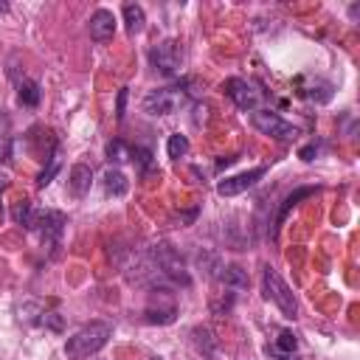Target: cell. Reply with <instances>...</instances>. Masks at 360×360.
Wrapping results in <instances>:
<instances>
[{
    "label": "cell",
    "mask_w": 360,
    "mask_h": 360,
    "mask_svg": "<svg viewBox=\"0 0 360 360\" xmlns=\"http://www.w3.org/2000/svg\"><path fill=\"white\" fill-rule=\"evenodd\" d=\"M110 335H112V323H107V321H90L87 326H82L79 332H73V335L68 338L65 354H68L70 360H84V357L101 352V349L107 346Z\"/></svg>",
    "instance_id": "6da1fadb"
},
{
    "label": "cell",
    "mask_w": 360,
    "mask_h": 360,
    "mask_svg": "<svg viewBox=\"0 0 360 360\" xmlns=\"http://www.w3.org/2000/svg\"><path fill=\"white\" fill-rule=\"evenodd\" d=\"M152 264H155V270H158L166 281H172V284H183V287L191 284V273H188L183 256H180L169 242H158V245H152Z\"/></svg>",
    "instance_id": "7a4b0ae2"
},
{
    "label": "cell",
    "mask_w": 360,
    "mask_h": 360,
    "mask_svg": "<svg viewBox=\"0 0 360 360\" xmlns=\"http://www.w3.org/2000/svg\"><path fill=\"white\" fill-rule=\"evenodd\" d=\"M262 292H264L267 301H273V304L278 307V312H281L284 318H295V315H298V301H295L292 290L287 287V281H284L270 264L262 270Z\"/></svg>",
    "instance_id": "3957f363"
},
{
    "label": "cell",
    "mask_w": 360,
    "mask_h": 360,
    "mask_svg": "<svg viewBox=\"0 0 360 360\" xmlns=\"http://www.w3.org/2000/svg\"><path fill=\"white\" fill-rule=\"evenodd\" d=\"M186 101H188V93L183 90V84L158 87V90H149V93H146V98H143V112H149V115H172V112H177Z\"/></svg>",
    "instance_id": "277c9868"
},
{
    "label": "cell",
    "mask_w": 360,
    "mask_h": 360,
    "mask_svg": "<svg viewBox=\"0 0 360 360\" xmlns=\"http://www.w3.org/2000/svg\"><path fill=\"white\" fill-rule=\"evenodd\" d=\"M65 225H68V217H65L62 211H53V208L37 211V208H34V217H31L28 231H34V233L42 239L45 248H53V245H59Z\"/></svg>",
    "instance_id": "5b68a950"
},
{
    "label": "cell",
    "mask_w": 360,
    "mask_h": 360,
    "mask_svg": "<svg viewBox=\"0 0 360 360\" xmlns=\"http://www.w3.org/2000/svg\"><path fill=\"white\" fill-rule=\"evenodd\" d=\"M250 124L262 132V135H270V138H276V141H295L298 135H301V129L295 127V124H290V121H284L281 115H276V112H270V110H253L250 112Z\"/></svg>",
    "instance_id": "8992f818"
},
{
    "label": "cell",
    "mask_w": 360,
    "mask_h": 360,
    "mask_svg": "<svg viewBox=\"0 0 360 360\" xmlns=\"http://www.w3.org/2000/svg\"><path fill=\"white\" fill-rule=\"evenodd\" d=\"M183 59H186V53H183V48H180L177 39H160V42L152 45V51H149L152 68L160 70L163 76H177L180 68H183Z\"/></svg>",
    "instance_id": "52a82bcc"
},
{
    "label": "cell",
    "mask_w": 360,
    "mask_h": 360,
    "mask_svg": "<svg viewBox=\"0 0 360 360\" xmlns=\"http://www.w3.org/2000/svg\"><path fill=\"white\" fill-rule=\"evenodd\" d=\"M143 315H146L149 323H158V326H166V323H172L177 318V304H174L172 290L166 284L152 287V298H149Z\"/></svg>",
    "instance_id": "ba28073f"
},
{
    "label": "cell",
    "mask_w": 360,
    "mask_h": 360,
    "mask_svg": "<svg viewBox=\"0 0 360 360\" xmlns=\"http://www.w3.org/2000/svg\"><path fill=\"white\" fill-rule=\"evenodd\" d=\"M222 90H225V96H228L239 110L253 112V110H259V104H262V90H259L253 82H248V79L231 76V79L222 82Z\"/></svg>",
    "instance_id": "9c48e42d"
},
{
    "label": "cell",
    "mask_w": 360,
    "mask_h": 360,
    "mask_svg": "<svg viewBox=\"0 0 360 360\" xmlns=\"http://www.w3.org/2000/svg\"><path fill=\"white\" fill-rule=\"evenodd\" d=\"M267 174V166H256V169H248V172H239L233 177H225L217 183V194L219 197H233V194H242L248 188H253L262 177Z\"/></svg>",
    "instance_id": "30bf717a"
},
{
    "label": "cell",
    "mask_w": 360,
    "mask_h": 360,
    "mask_svg": "<svg viewBox=\"0 0 360 360\" xmlns=\"http://www.w3.org/2000/svg\"><path fill=\"white\" fill-rule=\"evenodd\" d=\"M112 34H115V14L107 11V8L93 11V17H90V37L96 42H107V39H112Z\"/></svg>",
    "instance_id": "8fae6325"
},
{
    "label": "cell",
    "mask_w": 360,
    "mask_h": 360,
    "mask_svg": "<svg viewBox=\"0 0 360 360\" xmlns=\"http://www.w3.org/2000/svg\"><path fill=\"white\" fill-rule=\"evenodd\" d=\"M211 276H214L219 284L231 287V290H245V287H248V273H245L239 264H217V267L211 270Z\"/></svg>",
    "instance_id": "7c38bea8"
},
{
    "label": "cell",
    "mask_w": 360,
    "mask_h": 360,
    "mask_svg": "<svg viewBox=\"0 0 360 360\" xmlns=\"http://www.w3.org/2000/svg\"><path fill=\"white\" fill-rule=\"evenodd\" d=\"M295 349H298V338H295V332H292V329H281V332L276 335L273 346H267L264 352L273 354V357H278V360H290V357L295 354Z\"/></svg>",
    "instance_id": "4fadbf2b"
},
{
    "label": "cell",
    "mask_w": 360,
    "mask_h": 360,
    "mask_svg": "<svg viewBox=\"0 0 360 360\" xmlns=\"http://www.w3.org/2000/svg\"><path fill=\"white\" fill-rule=\"evenodd\" d=\"M90 183H93V169L84 166V163H76L68 174V188L73 197H84L90 191Z\"/></svg>",
    "instance_id": "5bb4252c"
},
{
    "label": "cell",
    "mask_w": 360,
    "mask_h": 360,
    "mask_svg": "<svg viewBox=\"0 0 360 360\" xmlns=\"http://www.w3.org/2000/svg\"><path fill=\"white\" fill-rule=\"evenodd\" d=\"M315 191H318L315 186H298L292 194H287V197H284V202H281V208H278V217H276V225H273L270 236H276V233H278V225H281V222H284V217L292 211V205H298L304 197H309V194H315Z\"/></svg>",
    "instance_id": "9a60e30c"
},
{
    "label": "cell",
    "mask_w": 360,
    "mask_h": 360,
    "mask_svg": "<svg viewBox=\"0 0 360 360\" xmlns=\"http://www.w3.org/2000/svg\"><path fill=\"white\" fill-rule=\"evenodd\" d=\"M121 14H124V25H127V34H129V37H135V34L143 31L146 14H143V8H141L138 3H127V6L121 8Z\"/></svg>",
    "instance_id": "2e32d148"
},
{
    "label": "cell",
    "mask_w": 360,
    "mask_h": 360,
    "mask_svg": "<svg viewBox=\"0 0 360 360\" xmlns=\"http://www.w3.org/2000/svg\"><path fill=\"white\" fill-rule=\"evenodd\" d=\"M127 188H129V183H127L124 172L115 169V166H110V169L104 172V191H107L110 197H124Z\"/></svg>",
    "instance_id": "e0dca14e"
},
{
    "label": "cell",
    "mask_w": 360,
    "mask_h": 360,
    "mask_svg": "<svg viewBox=\"0 0 360 360\" xmlns=\"http://www.w3.org/2000/svg\"><path fill=\"white\" fill-rule=\"evenodd\" d=\"M307 98H312V101H318V104H326L329 98H332V93H335V87L329 84V82H323V79H315V82H309L307 84V90H301Z\"/></svg>",
    "instance_id": "ac0fdd59"
},
{
    "label": "cell",
    "mask_w": 360,
    "mask_h": 360,
    "mask_svg": "<svg viewBox=\"0 0 360 360\" xmlns=\"http://www.w3.org/2000/svg\"><path fill=\"white\" fill-rule=\"evenodd\" d=\"M17 96H20V101H22L25 107H37V104H39V82H34V79H22Z\"/></svg>",
    "instance_id": "d6986e66"
},
{
    "label": "cell",
    "mask_w": 360,
    "mask_h": 360,
    "mask_svg": "<svg viewBox=\"0 0 360 360\" xmlns=\"http://www.w3.org/2000/svg\"><path fill=\"white\" fill-rule=\"evenodd\" d=\"M166 152H169V158H172V160H180V158L188 152V138H186V135H180V132L169 135V141H166Z\"/></svg>",
    "instance_id": "ffe728a7"
},
{
    "label": "cell",
    "mask_w": 360,
    "mask_h": 360,
    "mask_svg": "<svg viewBox=\"0 0 360 360\" xmlns=\"http://www.w3.org/2000/svg\"><path fill=\"white\" fill-rule=\"evenodd\" d=\"M129 160L138 166L141 174H146L152 169V152L146 146H129Z\"/></svg>",
    "instance_id": "44dd1931"
},
{
    "label": "cell",
    "mask_w": 360,
    "mask_h": 360,
    "mask_svg": "<svg viewBox=\"0 0 360 360\" xmlns=\"http://www.w3.org/2000/svg\"><path fill=\"white\" fill-rule=\"evenodd\" d=\"M107 160L110 163H124V160H129V146L124 143V141H110L107 143Z\"/></svg>",
    "instance_id": "7402d4cb"
},
{
    "label": "cell",
    "mask_w": 360,
    "mask_h": 360,
    "mask_svg": "<svg viewBox=\"0 0 360 360\" xmlns=\"http://www.w3.org/2000/svg\"><path fill=\"white\" fill-rule=\"evenodd\" d=\"M31 217H34V205H31V200H20L17 205H14V211H11V219L17 222V225H31Z\"/></svg>",
    "instance_id": "603a6c76"
},
{
    "label": "cell",
    "mask_w": 360,
    "mask_h": 360,
    "mask_svg": "<svg viewBox=\"0 0 360 360\" xmlns=\"http://www.w3.org/2000/svg\"><path fill=\"white\" fill-rule=\"evenodd\" d=\"M191 335H194V343H197V349H200L202 354H214V338H211V329L197 326Z\"/></svg>",
    "instance_id": "cb8c5ba5"
},
{
    "label": "cell",
    "mask_w": 360,
    "mask_h": 360,
    "mask_svg": "<svg viewBox=\"0 0 360 360\" xmlns=\"http://www.w3.org/2000/svg\"><path fill=\"white\" fill-rule=\"evenodd\" d=\"M56 172H59V155L53 152V155L48 158V169H42V172H39V177H37V186H39V188H45V186L53 180V174H56Z\"/></svg>",
    "instance_id": "d4e9b609"
},
{
    "label": "cell",
    "mask_w": 360,
    "mask_h": 360,
    "mask_svg": "<svg viewBox=\"0 0 360 360\" xmlns=\"http://www.w3.org/2000/svg\"><path fill=\"white\" fill-rule=\"evenodd\" d=\"M124 107H127V87L118 90V107H115V118L124 121Z\"/></svg>",
    "instance_id": "484cf974"
},
{
    "label": "cell",
    "mask_w": 360,
    "mask_h": 360,
    "mask_svg": "<svg viewBox=\"0 0 360 360\" xmlns=\"http://www.w3.org/2000/svg\"><path fill=\"white\" fill-rule=\"evenodd\" d=\"M11 155V138L8 135H0V163Z\"/></svg>",
    "instance_id": "4316f807"
},
{
    "label": "cell",
    "mask_w": 360,
    "mask_h": 360,
    "mask_svg": "<svg viewBox=\"0 0 360 360\" xmlns=\"http://www.w3.org/2000/svg\"><path fill=\"white\" fill-rule=\"evenodd\" d=\"M315 155H318V146H315V143H309V146H304V149L298 152L301 160H315Z\"/></svg>",
    "instance_id": "83f0119b"
},
{
    "label": "cell",
    "mask_w": 360,
    "mask_h": 360,
    "mask_svg": "<svg viewBox=\"0 0 360 360\" xmlns=\"http://www.w3.org/2000/svg\"><path fill=\"white\" fill-rule=\"evenodd\" d=\"M6 186H8V177H3V174H0V194L6 191Z\"/></svg>",
    "instance_id": "f1b7e54d"
},
{
    "label": "cell",
    "mask_w": 360,
    "mask_h": 360,
    "mask_svg": "<svg viewBox=\"0 0 360 360\" xmlns=\"http://www.w3.org/2000/svg\"><path fill=\"white\" fill-rule=\"evenodd\" d=\"M0 11L6 14V11H8V3H0Z\"/></svg>",
    "instance_id": "f546056e"
},
{
    "label": "cell",
    "mask_w": 360,
    "mask_h": 360,
    "mask_svg": "<svg viewBox=\"0 0 360 360\" xmlns=\"http://www.w3.org/2000/svg\"><path fill=\"white\" fill-rule=\"evenodd\" d=\"M149 360H163V357H149Z\"/></svg>",
    "instance_id": "4dcf8cb0"
}]
</instances>
